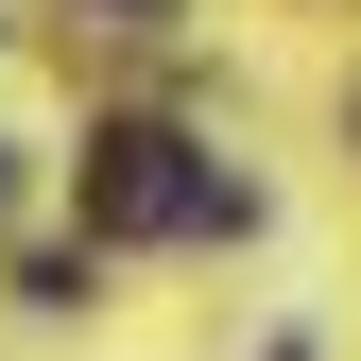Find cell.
<instances>
[{
	"label": "cell",
	"mask_w": 361,
	"mask_h": 361,
	"mask_svg": "<svg viewBox=\"0 0 361 361\" xmlns=\"http://www.w3.org/2000/svg\"><path fill=\"white\" fill-rule=\"evenodd\" d=\"M207 224H258V190H224L172 121H104L86 138V241H207Z\"/></svg>",
	"instance_id": "obj_1"
},
{
	"label": "cell",
	"mask_w": 361,
	"mask_h": 361,
	"mask_svg": "<svg viewBox=\"0 0 361 361\" xmlns=\"http://www.w3.org/2000/svg\"><path fill=\"white\" fill-rule=\"evenodd\" d=\"M104 18H172V0H104Z\"/></svg>",
	"instance_id": "obj_2"
}]
</instances>
